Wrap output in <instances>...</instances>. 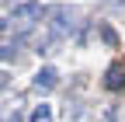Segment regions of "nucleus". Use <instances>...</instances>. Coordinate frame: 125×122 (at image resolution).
<instances>
[{
	"mask_svg": "<svg viewBox=\"0 0 125 122\" xmlns=\"http://www.w3.org/2000/svg\"><path fill=\"white\" fill-rule=\"evenodd\" d=\"M42 14H45V11H42L38 4H21V7H14V18H10V21L18 24L21 32H28V28L35 24V18H42Z\"/></svg>",
	"mask_w": 125,
	"mask_h": 122,
	"instance_id": "obj_1",
	"label": "nucleus"
},
{
	"mask_svg": "<svg viewBox=\"0 0 125 122\" xmlns=\"http://www.w3.org/2000/svg\"><path fill=\"white\" fill-rule=\"evenodd\" d=\"M49 18H56V32H66V28H73V11L66 7H52V11H45Z\"/></svg>",
	"mask_w": 125,
	"mask_h": 122,
	"instance_id": "obj_2",
	"label": "nucleus"
},
{
	"mask_svg": "<svg viewBox=\"0 0 125 122\" xmlns=\"http://www.w3.org/2000/svg\"><path fill=\"white\" fill-rule=\"evenodd\" d=\"M56 80H59V73H56L52 66H42V70L35 73V87H38V91H49V87H56Z\"/></svg>",
	"mask_w": 125,
	"mask_h": 122,
	"instance_id": "obj_3",
	"label": "nucleus"
},
{
	"mask_svg": "<svg viewBox=\"0 0 125 122\" xmlns=\"http://www.w3.org/2000/svg\"><path fill=\"white\" fill-rule=\"evenodd\" d=\"M104 84H108V91H122V84H125V70L115 63L111 70H108V80H104Z\"/></svg>",
	"mask_w": 125,
	"mask_h": 122,
	"instance_id": "obj_4",
	"label": "nucleus"
},
{
	"mask_svg": "<svg viewBox=\"0 0 125 122\" xmlns=\"http://www.w3.org/2000/svg\"><path fill=\"white\" fill-rule=\"evenodd\" d=\"M31 122H52V105H38L31 112Z\"/></svg>",
	"mask_w": 125,
	"mask_h": 122,
	"instance_id": "obj_5",
	"label": "nucleus"
},
{
	"mask_svg": "<svg viewBox=\"0 0 125 122\" xmlns=\"http://www.w3.org/2000/svg\"><path fill=\"white\" fill-rule=\"evenodd\" d=\"M4 59H14V49H10V45H0V63H4Z\"/></svg>",
	"mask_w": 125,
	"mask_h": 122,
	"instance_id": "obj_6",
	"label": "nucleus"
},
{
	"mask_svg": "<svg viewBox=\"0 0 125 122\" xmlns=\"http://www.w3.org/2000/svg\"><path fill=\"white\" fill-rule=\"evenodd\" d=\"M7 84H10V73H4V70H0V91H4Z\"/></svg>",
	"mask_w": 125,
	"mask_h": 122,
	"instance_id": "obj_7",
	"label": "nucleus"
}]
</instances>
